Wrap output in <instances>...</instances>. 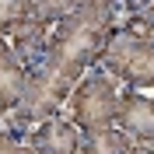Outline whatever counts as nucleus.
Here are the masks:
<instances>
[{
	"mask_svg": "<svg viewBox=\"0 0 154 154\" xmlns=\"http://www.w3.org/2000/svg\"><path fill=\"white\" fill-rule=\"evenodd\" d=\"M116 18H119L116 4H95V7L74 11L63 21H56L42 56L28 67L25 95H21L18 109L7 112V130L4 133L21 140L35 123L60 112V105L67 102L70 88L81 81V74L88 67H95L102 38L116 25Z\"/></svg>",
	"mask_w": 154,
	"mask_h": 154,
	"instance_id": "obj_1",
	"label": "nucleus"
},
{
	"mask_svg": "<svg viewBox=\"0 0 154 154\" xmlns=\"http://www.w3.org/2000/svg\"><path fill=\"white\" fill-rule=\"evenodd\" d=\"M95 67H102L105 74H116L133 91H147V88H154V42L151 38H137V35L112 25L105 32V38H102Z\"/></svg>",
	"mask_w": 154,
	"mask_h": 154,
	"instance_id": "obj_2",
	"label": "nucleus"
},
{
	"mask_svg": "<svg viewBox=\"0 0 154 154\" xmlns=\"http://www.w3.org/2000/svg\"><path fill=\"white\" fill-rule=\"evenodd\" d=\"M70 119L77 123V130H102V126L116 123L119 112V91L112 84V74H105L102 67L84 70L81 81L70 88Z\"/></svg>",
	"mask_w": 154,
	"mask_h": 154,
	"instance_id": "obj_3",
	"label": "nucleus"
},
{
	"mask_svg": "<svg viewBox=\"0 0 154 154\" xmlns=\"http://www.w3.org/2000/svg\"><path fill=\"white\" fill-rule=\"evenodd\" d=\"M116 130L126 133L133 144H144L151 147L154 144V105L147 91H133V88H126L123 95H119V112H116Z\"/></svg>",
	"mask_w": 154,
	"mask_h": 154,
	"instance_id": "obj_4",
	"label": "nucleus"
},
{
	"mask_svg": "<svg viewBox=\"0 0 154 154\" xmlns=\"http://www.w3.org/2000/svg\"><path fill=\"white\" fill-rule=\"evenodd\" d=\"M25 144H32L38 154H77L81 144V130H77L74 119H63V116H49L42 123H35L28 133L21 137Z\"/></svg>",
	"mask_w": 154,
	"mask_h": 154,
	"instance_id": "obj_5",
	"label": "nucleus"
},
{
	"mask_svg": "<svg viewBox=\"0 0 154 154\" xmlns=\"http://www.w3.org/2000/svg\"><path fill=\"white\" fill-rule=\"evenodd\" d=\"M53 28H56V25H49V21H38V18H25L18 25V28H11L7 35V46L14 49V56L21 60V67L28 70L32 63H35L38 56H42V49H46V42H49V35H53Z\"/></svg>",
	"mask_w": 154,
	"mask_h": 154,
	"instance_id": "obj_6",
	"label": "nucleus"
},
{
	"mask_svg": "<svg viewBox=\"0 0 154 154\" xmlns=\"http://www.w3.org/2000/svg\"><path fill=\"white\" fill-rule=\"evenodd\" d=\"M25 81H28V70L21 67V60L14 56L7 38L0 35V112L18 109L21 95H25Z\"/></svg>",
	"mask_w": 154,
	"mask_h": 154,
	"instance_id": "obj_7",
	"label": "nucleus"
},
{
	"mask_svg": "<svg viewBox=\"0 0 154 154\" xmlns=\"http://www.w3.org/2000/svg\"><path fill=\"white\" fill-rule=\"evenodd\" d=\"M133 147V140L119 133L116 126H102V130H81V154H126Z\"/></svg>",
	"mask_w": 154,
	"mask_h": 154,
	"instance_id": "obj_8",
	"label": "nucleus"
},
{
	"mask_svg": "<svg viewBox=\"0 0 154 154\" xmlns=\"http://www.w3.org/2000/svg\"><path fill=\"white\" fill-rule=\"evenodd\" d=\"M95 4H116V0H28V11H32V18L56 25V21H63L67 14L84 11V7H95Z\"/></svg>",
	"mask_w": 154,
	"mask_h": 154,
	"instance_id": "obj_9",
	"label": "nucleus"
},
{
	"mask_svg": "<svg viewBox=\"0 0 154 154\" xmlns=\"http://www.w3.org/2000/svg\"><path fill=\"white\" fill-rule=\"evenodd\" d=\"M28 0H0V35H7L11 28H18L28 18Z\"/></svg>",
	"mask_w": 154,
	"mask_h": 154,
	"instance_id": "obj_10",
	"label": "nucleus"
},
{
	"mask_svg": "<svg viewBox=\"0 0 154 154\" xmlns=\"http://www.w3.org/2000/svg\"><path fill=\"white\" fill-rule=\"evenodd\" d=\"M116 28L130 32V35H137V38H151L154 35V18H151V11H147V14H123V18L116 21Z\"/></svg>",
	"mask_w": 154,
	"mask_h": 154,
	"instance_id": "obj_11",
	"label": "nucleus"
},
{
	"mask_svg": "<svg viewBox=\"0 0 154 154\" xmlns=\"http://www.w3.org/2000/svg\"><path fill=\"white\" fill-rule=\"evenodd\" d=\"M0 154H38L32 144H25V140H14L11 133H4L0 130Z\"/></svg>",
	"mask_w": 154,
	"mask_h": 154,
	"instance_id": "obj_12",
	"label": "nucleus"
},
{
	"mask_svg": "<svg viewBox=\"0 0 154 154\" xmlns=\"http://www.w3.org/2000/svg\"><path fill=\"white\" fill-rule=\"evenodd\" d=\"M119 14H147L151 11V0H116Z\"/></svg>",
	"mask_w": 154,
	"mask_h": 154,
	"instance_id": "obj_13",
	"label": "nucleus"
},
{
	"mask_svg": "<svg viewBox=\"0 0 154 154\" xmlns=\"http://www.w3.org/2000/svg\"><path fill=\"white\" fill-rule=\"evenodd\" d=\"M126 154H154V151H151V147H144V144H133Z\"/></svg>",
	"mask_w": 154,
	"mask_h": 154,
	"instance_id": "obj_14",
	"label": "nucleus"
}]
</instances>
